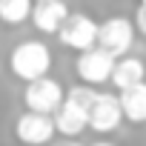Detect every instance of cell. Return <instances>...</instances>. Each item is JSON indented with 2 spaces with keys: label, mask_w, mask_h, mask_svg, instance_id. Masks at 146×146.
<instances>
[{
  "label": "cell",
  "mask_w": 146,
  "mask_h": 146,
  "mask_svg": "<svg viewBox=\"0 0 146 146\" xmlns=\"http://www.w3.org/2000/svg\"><path fill=\"white\" fill-rule=\"evenodd\" d=\"M69 146H75V143H69Z\"/></svg>",
  "instance_id": "2e32d148"
},
{
  "label": "cell",
  "mask_w": 146,
  "mask_h": 146,
  "mask_svg": "<svg viewBox=\"0 0 146 146\" xmlns=\"http://www.w3.org/2000/svg\"><path fill=\"white\" fill-rule=\"evenodd\" d=\"M9 66H12V72H15L20 80H35V78H40V75L49 72L52 54H49L46 43L29 40V43L15 46V52H12V57H9Z\"/></svg>",
  "instance_id": "7a4b0ae2"
},
{
  "label": "cell",
  "mask_w": 146,
  "mask_h": 146,
  "mask_svg": "<svg viewBox=\"0 0 146 146\" xmlns=\"http://www.w3.org/2000/svg\"><path fill=\"white\" fill-rule=\"evenodd\" d=\"M32 12V0H0V20L3 23H23Z\"/></svg>",
  "instance_id": "7c38bea8"
},
{
  "label": "cell",
  "mask_w": 146,
  "mask_h": 146,
  "mask_svg": "<svg viewBox=\"0 0 146 146\" xmlns=\"http://www.w3.org/2000/svg\"><path fill=\"white\" fill-rule=\"evenodd\" d=\"M15 132H17V137H20L23 143H29V146H43V143H49V140L54 137V120H52L46 112H32V109H29L26 115L17 117Z\"/></svg>",
  "instance_id": "ba28073f"
},
{
  "label": "cell",
  "mask_w": 146,
  "mask_h": 146,
  "mask_svg": "<svg viewBox=\"0 0 146 146\" xmlns=\"http://www.w3.org/2000/svg\"><path fill=\"white\" fill-rule=\"evenodd\" d=\"M143 78H146V66H143V60H137V57H120V60H115L112 75H109V80H112L117 89H126V86H132V83H140Z\"/></svg>",
  "instance_id": "8fae6325"
},
{
  "label": "cell",
  "mask_w": 146,
  "mask_h": 146,
  "mask_svg": "<svg viewBox=\"0 0 146 146\" xmlns=\"http://www.w3.org/2000/svg\"><path fill=\"white\" fill-rule=\"evenodd\" d=\"M132 37H135V26H132V20H126V17H109V20H103V23L98 26L95 46H100V49H106L109 54L117 57V54L129 52Z\"/></svg>",
  "instance_id": "3957f363"
},
{
  "label": "cell",
  "mask_w": 146,
  "mask_h": 146,
  "mask_svg": "<svg viewBox=\"0 0 146 146\" xmlns=\"http://www.w3.org/2000/svg\"><path fill=\"white\" fill-rule=\"evenodd\" d=\"M140 6H146V0H140Z\"/></svg>",
  "instance_id": "9a60e30c"
},
{
  "label": "cell",
  "mask_w": 146,
  "mask_h": 146,
  "mask_svg": "<svg viewBox=\"0 0 146 146\" xmlns=\"http://www.w3.org/2000/svg\"><path fill=\"white\" fill-rule=\"evenodd\" d=\"M60 100H63V89H60L57 80H52V78H46V75L29 80V86H26V106H29L32 112H46V115H52V112L60 106Z\"/></svg>",
  "instance_id": "52a82bcc"
},
{
  "label": "cell",
  "mask_w": 146,
  "mask_h": 146,
  "mask_svg": "<svg viewBox=\"0 0 146 146\" xmlns=\"http://www.w3.org/2000/svg\"><path fill=\"white\" fill-rule=\"evenodd\" d=\"M112 66H115V54H109L106 49L100 46H92V49H83L80 57H78V75L83 83H106L109 75H112Z\"/></svg>",
  "instance_id": "8992f818"
},
{
  "label": "cell",
  "mask_w": 146,
  "mask_h": 146,
  "mask_svg": "<svg viewBox=\"0 0 146 146\" xmlns=\"http://www.w3.org/2000/svg\"><path fill=\"white\" fill-rule=\"evenodd\" d=\"M117 103H120V112H123L126 120L143 123L146 120V83L140 80V83H132V86L120 89Z\"/></svg>",
  "instance_id": "30bf717a"
},
{
  "label": "cell",
  "mask_w": 146,
  "mask_h": 146,
  "mask_svg": "<svg viewBox=\"0 0 146 146\" xmlns=\"http://www.w3.org/2000/svg\"><path fill=\"white\" fill-rule=\"evenodd\" d=\"M120 120H123V112H120L117 98L109 92H95L86 112V126H92L95 132H112Z\"/></svg>",
  "instance_id": "5b68a950"
},
{
  "label": "cell",
  "mask_w": 146,
  "mask_h": 146,
  "mask_svg": "<svg viewBox=\"0 0 146 146\" xmlns=\"http://www.w3.org/2000/svg\"><path fill=\"white\" fill-rule=\"evenodd\" d=\"M66 15H69V9L63 0H37V6H32V12H29L35 29L46 32V35H54Z\"/></svg>",
  "instance_id": "9c48e42d"
},
{
  "label": "cell",
  "mask_w": 146,
  "mask_h": 146,
  "mask_svg": "<svg viewBox=\"0 0 146 146\" xmlns=\"http://www.w3.org/2000/svg\"><path fill=\"white\" fill-rule=\"evenodd\" d=\"M92 146H112V143H92Z\"/></svg>",
  "instance_id": "5bb4252c"
},
{
  "label": "cell",
  "mask_w": 146,
  "mask_h": 146,
  "mask_svg": "<svg viewBox=\"0 0 146 146\" xmlns=\"http://www.w3.org/2000/svg\"><path fill=\"white\" fill-rule=\"evenodd\" d=\"M57 35H60V43L63 46L83 52V49H92L95 46L98 23L92 17H86V15H66L63 23H60V29H57Z\"/></svg>",
  "instance_id": "277c9868"
},
{
  "label": "cell",
  "mask_w": 146,
  "mask_h": 146,
  "mask_svg": "<svg viewBox=\"0 0 146 146\" xmlns=\"http://www.w3.org/2000/svg\"><path fill=\"white\" fill-rule=\"evenodd\" d=\"M135 26L146 35V6H140V9H137V15H135Z\"/></svg>",
  "instance_id": "4fadbf2b"
},
{
  "label": "cell",
  "mask_w": 146,
  "mask_h": 146,
  "mask_svg": "<svg viewBox=\"0 0 146 146\" xmlns=\"http://www.w3.org/2000/svg\"><path fill=\"white\" fill-rule=\"evenodd\" d=\"M95 98V89L89 86H75L69 89L66 98L60 100V106L54 109V132H63V135H80L86 129V112H89V103Z\"/></svg>",
  "instance_id": "6da1fadb"
}]
</instances>
